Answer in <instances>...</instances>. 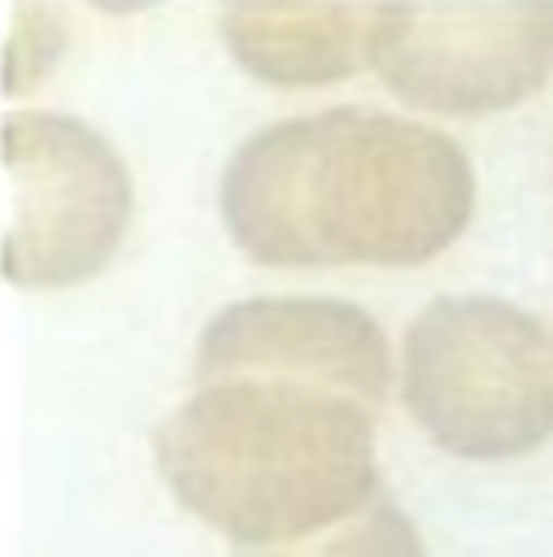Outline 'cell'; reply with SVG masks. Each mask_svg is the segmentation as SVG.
Returning a JSON list of instances; mask_svg holds the SVG:
<instances>
[{
  "mask_svg": "<svg viewBox=\"0 0 553 557\" xmlns=\"http://www.w3.org/2000/svg\"><path fill=\"white\" fill-rule=\"evenodd\" d=\"M379 12L382 4H231L223 36L259 81L315 88L370 64Z\"/></svg>",
  "mask_w": 553,
  "mask_h": 557,
  "instance_id": "obj_7",
  "label": "cell"
},
{
  "mask_svg": "<svg viewBox=\"0 0 553 557\" xmlns=\"http://www.w3.org/2000/svg\"><path fill=\"white\" fill-rule=\"evenodd\" d=\"M199 383L216 379H303L379 407L391 386V355L379 323L346 302L251 299L208 326L196 359Z\"/></svg>",
  "mask_w": 553,
  "mask_h": 557,
  "instance_id": "obj_6",
  "label": "cell"
},
{
  "mask_svg": "<svg viewBox=\"0 0 553 557\" xmlns=\"http://www.w3.org/2000/svg\"><path fill=\"white\" fill-rule=\"evenodd\" d=\"M235 244L275 268H410L470 223L474 172L458 144L370 108L271 124L220 187Z\"/></svg>",
  "mask_w": 553,
  "mask_h": 557,
  "instance_id": "obj_1",
  "label": "cell"
},
{
  "mask_svg": "<svg viewBox=\"0 0 553 557\" xmlns=\"http://www.w3.org/2000/svg\"><path fill=\"white\" fill-rule=\"evenodd\" d=\"M4 275L69 287L96 275L132 215L124 163L88 124L12 112L4 124Z\"/></svg>",
  "mask_w": 553,
  "mask_h": 557,
  "instance_id": "obj_4",
  "label": "cell"
},
{
  "mask_svg": "<svg viewBox=\"0 0 553 557\" xmlns=\"http://www.w3.org/2000/svg\"><path fill=\"white\" fill-rule=\"evenodd\" d=\"M239 557H422V542L410 518L379 494L331 530L291 542L287 549H251Z\"/></svg>",
  "mask_w": 553,
  "mask_h": 557,
  "instance_id": "obj_8",
  "label": "cell"
},
{
  "mask_svg": "<svg viewBox=\"0 0 553 557\" xmlns=\"http://www.w3.org/2000/svg\"><path fill=\"white\" fill-rule=\"evenodd\" d=\"M403 398L442 450L502 462L553 434V335L502 299H439L403 347Z\"/></svg>",
  "mask_w": 553,
  "mask_h": 557,
  "instance_id": "obj_3",
  "label": "cell"
},
{
  "mask_svg": "<svg viewBox=\"0 0 553 557\" xmlns=\"http://www.w3.org/2000/svg\"><path fill=\"white\" fill-rule=\"evenodd\" d=\"M163 482L239 546H291L379 498L374 407L303 379H216L156 430Z\"/></svg>",
  "mask_w": 553,
  "mask_h": 557,
  "instance_id": "obj_2",
  "label": "cell"
},
{
  "mask_svg": "<svg viewBox=\"0 0 553 557\" xmlns=\"http://www.w3.org/2000/svg\"><path fill=\"white\" fill-rule=\"evenodd\" d=\"M370 64L406 104L486 116L553 72V4H382Z\"/></svg>",
  "mask_w": 553,
  "mask_h": 557,
  "instance_id": "obj_5",
  "label": "cell"
}]
</instances>
